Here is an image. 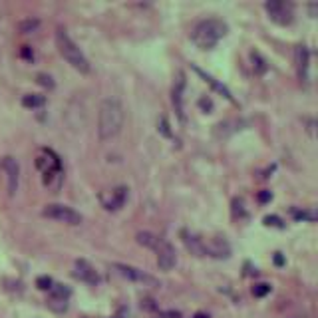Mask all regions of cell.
Masks as SVG:
<instances>
[{
	"label": "cell",
	"instance_id": "6da1fadb",
	"mask_svg": "<svg viewBox=\"0 0 318 318\" xmlns=\"http://www.w3.org/2000/svg\"><path fill=\"white\" fill-rule=\"evenodd\" d=\"M123 125V106L115 98H106L100 104L98 115V133L100 139H111L121 131Z\"/></svg>",
	"mask_w": 318,
	"mask_h": 318
},
{
	"label": "cell",
	"instance_id": "7a4b0ae2",
	"mask_svg": "<svg viewBox=\"0 0 318 318\" xmlns=\"http://www.w3.org/2000/svg\"><path fill=\"white\" fill-rule=\"evenodd\" d=\"M227 30H229V26L223 20H219V18H205V20H201V22L195 24V28L191 32V40H193V44L197 48L211 50L213 46L219 44L221 38H225Z\"/></svg>",
	"mask_w": 318,
	"mask_h": 318
},
{
	"label": "cell",
	"instance_id": "3957f363",
	"mask_svg": "<svg viewBox=\"0 0 318 318\" xmlns=\"http://www.w3.org/2000/svg\"><path fill=\"white\" fill-rule=\"evenodd\" d=\"M137 243L151 249L155 255H157V266L161 270H171L173 266L177 265V253L173 249V245L165 239H161L157 235L149 233V231H139L137 233Z\"/></svg>",
	"mask_w": 318,
	"mask_h": 318
},
{
	"label": "cell",
	"instance_id": "277c9868",
	"mask_svg": "<svg viewBox=\"0 0 318 318\" xmlns=\"http://www.w3.org/2000/svg\"><path fill=\"white\" fill-rule=\"evenodd\" d=\"M56 46H58V52L62 54V58L74 70H78L80 74H88L90 72V62H88L86 54L80 50V46L70 38V34L64 28L56 30Z\"/></svg>",
	"mask_w": 318,
	"mask_h": 318
},
{
	"label": "cell",
	"instance_id": "5b68a950",
	"mask_svg": "<svg viewBox=\"0 0 318 318\" xmlns=\"http://www.w3.org/2000/svg\"><path fill=\"white\" fill-rule=\"evenodd\" d=\"M111 268H113L119 276L131 280V282H137V284H141V286H159V280L153 274H149V272H145V270H141V268H137V266L123 265V263H113Z\"/></svg>",
	"mask_w": 318,
	"mask_h": 318
},
{
	"label": "cell",
	"instance_id": "8992f818",
	"mask_svg": "<svg viewBox=\"0 0 318 318\" xmlns=\"http://www.w3.org/2000/svg\"><path fill=\"white\" fill-rule=\"evenodd\" d=\"M36 165L44 173V183L46 185L52 183L54 177H60L62 163H60V157L54 153L52 149H40V155L36 157Z\"/></svg>",
	"mask_w": 318,
	"mask_h": 318
},
{
	"label": "cell",
	"instance_id": "52a82bcc",
	"mask_svg": "<svg viewBox=\"0 0 318 318\" xmlns=\"http://www.w3.org/2000/svg\"><path fill=\"white\" fill-rule=\"evenodd\" d=\"M44 217L48 219H54V221H60V223H66V225H80L82 223V215L68 207V205H62V203H50L44 207L42 211Z\"/></svg>",
	"mask_w": 318,
	"mask_h": 318
},
{
	"label": "cell",
	"instance_id": "ba28073f",
	"mask_svg": "<svg viewBox=\"0 0 318 318\" xmlns=\"http://www.w3.org/2000/svg\"><path fill=\"white\" fill-rule=\"evenodd\" d=\"M265 10L268 12L270 20H274L280 26H286L294 18V6L290 2H280V0H268L265 2Z\"/></svg>",
	"mask_w": 318,
	"mask_h": 318
},
{
	"label": "cell",
	"instance_id": "9c48e42d",
	"mask_svg": "<svg viewBox=\"0 0 318 318\" xmlns=\"http://www.w3.org/2000/svg\"><path fill=\"white\" fill-rule=\"evenodd\" d=\"M74 276L80 278L82 282L90 284V286H98V284H100V274H98V270L90 265L86 259H78V261L74 263Z\"/></svg>",
	"mask_w": 318,
	"mask_h": 318
},
{
	"label": "cell",
	"instance_id": "30bf717a",
	"mask_svg": "<svg viewBox=\"0 0 318 318\" xmlns=\"http://www.w3.org/2000/svg\"><path fill=\"white\" fill-rule=\"evenodd\" d=\"M127 191L129 189L125 185H119V187L111 189L107 195H102L104 209H107V211H119L125 205V201H127Z\"/></svg>",
	"mask_w": 318,
	"mask_h": 318
},
{
	"label": "cell",
	"instance_id": "8fae6325",
	"mask_svg": "<svg viewBox=\"0 0 318 318\" xmlns=\"http://www.w3.org/2000/svg\"><path fill=\"white\" fill-rule=\"evenodd\" d=\"M183 92H185V74L183 72H177L175 76V82H173V88H171V102L173 107L179 115V119L183 121L185 119V111H183Z\"/></svg>",
	"mask_w": 318,
	"mask_h": 318
},
{
	"label": "cell",
	"instance_id": "7c38bea8",
	"mask_svg": "<svg viewBox=\"0 0 318 318\" xmlns=\"http://www.w3.org/2000/svg\"><path fill=\"white\" fill-rule=\"evenodd\" d=\"M229 255H231V245L225 241V237H213L205 241V257L227 259Z\"/></svg>",
	"mask_w": 318,
	"mask_h": 318
},
{
	"label": "cell",
	"instance_id": "4fadbf2b",
	"mask_svg": "<svg viewBox=\"0 0 318 318\" xmlns=\"http://www.w3.org/2000/svg\"><path fill=\"white\" fill-rule=\"evenodd\" d=\"M2 165H4V171H6V175H8V193H10V195H14V193H16V189H18L20 165H18V161H16L14 157H4Z\"/></svg>",
	"mask_w": 318,
	"mask_h": 318
},
{
	"label": "cell",
	"instance_id": "5bb4252c",
	"mask_svg": "<svg viewBox=\"0 0 318 318\" xmlns=\"http://www.w3.org/2000/svg\"><path fill=\"white\" fill-rule=\"evenodd\" d=\"M294 60H296V72H298L300 82H308V62H310L308 48L306 46H296Z\"/></svg>",
	"mask_w": 318,
	"mask_h": 318
},
{
	"label": "cell",
	"instance_id": "9a60e30c",
	"mask_svg": "<svg viewBox=\"0 0 318 318\" xmlns=\"http://www.w3.org/2000/svg\"><path fill=\"white\" fill-rule=\"evenodd\" d=\"M181 239H183L185 247L191 251V255H195V257H205V239H201L199 235L187 233V231H181Z\"/></svg>",
	"mask_w": 318,
	"mask_h": 318
},
{
	"label": "cell",
	"instance_id": "2e32d148",
	"mask_svg": "<svg viewBox=\"0 0 318 318\" xmlns=\"http://www.w3.org/2000/svg\"><path fill=\"white\" fill-rule=\"evenodd\" d=\"M193 70H195V72H197V74H199V76H201V78H203V80H205V82H207V84L211 86V88H213V90H215V92H219V94H221V96H225L227 100H233V96H231V92H229V90H227V88H225V86H223L221 82H217V80L213 78L211 74H207V72H203V70H201V68H197V66H193Z\"/></svg>",
	"mask_w": 318,
	"mask_h": 318
},
{
	"label": "cell",
	"instance_id": "e0dca14e",
	"mask_svg": "<svg viewBox=\"0 0 318 318\" xmlns=\"http://www.w3.org/2000/svg\"><path fill=\"white\" fill-rule=\"evenodd\" d=\"M44 104H46V98L40 96V94H26V96H22V106L28 107V109L42 107Z\"/></svg>",
	"mask_w": 318,
	"mask_h": 318
},
{
	"label": "cell",
	"instance_id": "ac0fdd59",
	"mask_svg": "<svg viewBox=\"0 0 318 318\" xmlns=\"http://www.w3.org/2000/svg\"><path fill=\"white\" fill-rule=\"evenodd\" d=\"M38 26H40V20H36V18H26V20H20V22H18V30H20L22 34H30V32H34Z\"/></svg>",
	"mask_w": 318,
	"mask_h": 318
},
{
	"label": "cell",
	"instance_id": "d6986e66",
	"mask_svg": "<svg viewBox=\"0 0 318 318\" xmlns=\"http://www.w3.org/2000/svg\"><path fill=\"white\" fill-rule=\"evenodd\" d=\"M251 58H253V68L257 74H265L266 72V62L263 60V56L259 52H251Z\"/></svg>",
	"mask_w": 318,
	"mask_h": 318
},
{
	"label": "cell",
	"instance_id": "ffe728a7",
	"mask_svg": "<svg viewBox=\"0 0 318 318\" xmlns=\"http://www.w3.org/2000/svg\"><path fill=\"white\" fill-rule=\"evenodd\" d=\"M270 292V284L268 282H257L255 286H253V294L257 296V298H263Z\"/></svg>",
	"mask_w": 318,
	"mask_h": 318
},
{
	"label": "cell",
	"instance_id": "44dd1931",
	"mask_svg": "<svg viewBox=\"0 0 318 318\" xmlns=\"http://www.w3.org/2000/svg\"><path fill=\"white\" fill-rule=\"evenodd\" d=\"M294 219H302V221H310V223H314L316 221V213L314 211H308V209H302V211H294Z\"/></svg>",
	"mask_w": 318,
	"mask_h": 318
},
{
	"label": "cell",
	"instance_id": "7402d4cb",
	"mask_svg": "<svg viewBox=\"0 0 318 318\" xmlns=\"http://www.w3.org/2000/svg\"><path fill=\"white\" fill-rule=\"evenodd\" d=\"M36 286H38L40 290H50L54 286V280L50 276H46V274H44V276H38V278H36Z\"/></svg>",
	"mask_w": 318,
	"mask_h": 318
},
{
	"label": "cell",
	"instance_id": "603a6c76",
	"mask_svg": "<svg viewBox=\"0 0 318 318\" xmlns=\"http://www.w3.org/2000/svg\"><path fill=\"white\" fill-rule=\"evenodd\" d=\"M263 221H265V225H268V227H278V229L284 227V221L280 217H276V215H266Z\"/></svg>",
	"mask_w": 318,
	"mask_h": 318
},
{
	"label": "cell",
	"instance_id": "cb8c5ba5",
	"mask_svg": "<svg viewBox=\"0 0 318 318\" xmlns=\"http://www.w3.org/2000/svg\"><path fill=\"white\" fill-rule=\"evenodd\" d=\"M36 80H38V84H42L44 88H54L52 76H48V74H38V76H36Z\"/></svg>",
	"mask_w": 318,
	"mask_h": 318
},
{
	"label": "cell",
	"instance_id": "d4e9b609",
	"mask_svg": "<svg viewBox=\"0 0 318 318\" xmlns=\"http://www.w3.org/2000/svg\"><path fill=\"white\" fill-rule=\"evenodd\" d=\"M257 199H259V203H268V201H270V199H272V193H270V191H261V193H259V195H257Z\"/></svg>",
	"mask_w": 318,
	"mask_h": 318
},
{
	"label": "cell",
	"instance_id": "484cf974",
	"mask_svg": "<svg viewBox=\"0 0 318 318\" xmlns=\"http://www.w3.org/2000/svg\"><path fill=\"white\" fill-rule=\"evenodd\" d=\"M159 129H161V133H163V135H167V137L171 135V131H169V123H167V119H165V117H161V121H159Z\"/></svg>",
	"mask_w": 318,
	"mask_h": 318
},
{
	"label": "cell",
	"instance_id": "4316f807",
	"mask_svg": "<svg viewBox=\"0 0 318 318\" xmlns=\"http://www.w3.org/2000/svg\"><path fill=\"white\" fill-rule=\"evenodd\" d=\"M199 106L203 107L205 111H209V109L213 107V102L209 100V98H201V100H199Z\"/></svg>",
	"mask_w": 318,
	"mask_h": 318
},
{
	"label": "cell",
	"instance_id": "83f0119b",
	"mask_svg": "<svg viewBox=\"0 0 318 318\" xmlns=\"http://www.w3.org/2000/svg\"><path fill=\"white\" fill-rule=\"evenodd\" d=\"M22 56L30 60V58H34V52L30 50V46H22Z\"/></svg>",
	"mask_w": 318,
	"mask_h": 318
},
{
	"label": "cell",
	"instance_id": "f1b7e54d",
	"mask_svg": "<svg viewBox=\"0 0 318 318\" xmlns=\"http://www.w3.org/2000/svg\"><path fill=\"white\" fill-rule=\"evenodd\" d=\"M274 263H276L278 266L284 265V259H282V255H280V253H274Z\"/></svg>",
	"mask_w": 318,
	"mask_h": 318
},
{
	"label": "cell",
	"instance_id": "f546056e",
	"mask_svg": "<svg viewBox=\"0 0 318 318\" xmlns=\"http://www.w3.org/2000/svg\"><path fill=\"white\" fill-rule=\"evenodd\" d=\"M193 318H209V314H205V312H197Z\"/></svg>",
	"mask_w": 318,
	"mask_h": 318
}]
</instances>
